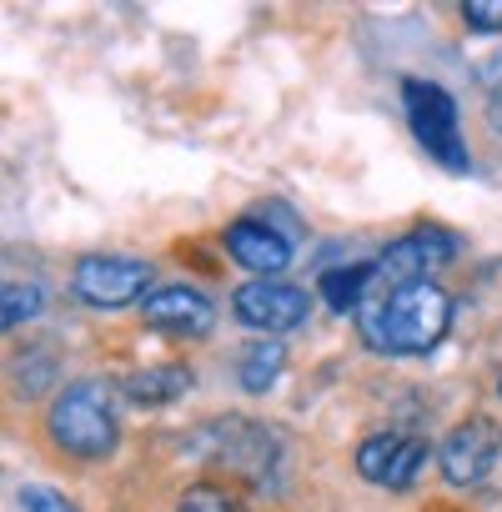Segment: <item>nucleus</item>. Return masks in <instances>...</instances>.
<instances>
[{
    "label": "nucleus",
    "mask_w": 502,
    "mask_h": 512,
    "mask_svg": "<svg viewBox=\"0 0 502 512\" xmlns=\"http://www.w3.org/2000/svg\"><path fill=\"white\" fill-rule=\"evenodd\" d=\"M447 327H452V297L432 282L367 297V307L357 312V332L377 357H422L447 337Z\"/></svg>",
    "instance_id": "obj_1"
},
{
    "label": "nucleus",
    "mask_w": 502,
    "mask_h": 512,
    "mask_svg": "<svg viewBox=\"0 0 502 512\" xmlns=\"http://www.w3.org/2000/svg\"><path fill=\"white\" fill-rule=\"evenodd\" d=\"M46 427H51V442L61 452L86 457V462L111 457L116 432H121L116 427V402H111V392L101 382H71V387H61L56 402H51Z\"/></svg>",
    "instance_id": "obj_2"
},
{
    "label": "nucleus",
    "mask_w": 502,
    "mask_h": 512,
    "mask_svg": "<svg viewBox=\"0 0 502 512\" xmlns=\"http://www.w3.org/2000/svg\"><path fill=\"white\" fill-rule=\"evenodd\" d=\"M402 106H407V126L422 141V151L442 166V171H467V141L457 126V101L432 86V81H402Z\"/></svg>",
    "instance_id": "obj_3"
},
{
    "label": "nucleus",
    "mask_w": 502,
    "mask_h": 512,
    "mask_svg": "<svg viewBox=\"0 0 502 512\" xmlns=\"http://www.w3.org/2000/svg\"><path fill=\"white\" fill-rule=\"evenodd\" d=\"M452 256H457V236H452V231H442V226H417V231H407L402 241H392V246L377 256V262H372V267H377L372 297L427 282V272L447 267Z\"/></svg>",
    "instance_id": "obj_4"
},
{
    "label": "nucleus",
    "mask_w": 502,
    "mask_h": 512,
    "mask_svg": "<svg viewBox=\"0 0 502 512\" xmlns=\"http://www.w3.org/2000/svg\"><path fill=\"white\" fill-rule=\"evenodd\" d=\"M231 312L251 332H292V327L307 322L312 297L292 282H246V287L231 292Z\"/></svg>",
    "instance_id": "obj_5"
},
{
    "label": "nucleus",
    "mask_w": 502,
    "mask_h": 512,
    "mask_svg": "<svg viewBox=\"0 0 502 512\" xmlns=\"http://www.w3.org/2000/svg\"><path fill=\"white\" fill-rule=\"evenodd\" d=\"M146 282H151V267L131 262V256H81L71 272L76 297L91 307H131L146 292Z\"/></svg>",
    "instance_id": "obj_6"
},
{
    "label": "nucleus",
    "mask_w": 502,
    "mask_h": 512,
    "mask_svg": "<svg viewBox=\"0 0 502 512\" xmlns=\"http://www.w3.org/2000/svg\"><path fill=\"white\" fill-rule=\"evenodd\" d=\"M201 452L246 472V477H262L272 467V452H277V437L272 427H257V422H241V417H221L211 427H201Z\"/></svg>",
    "instance_id": "obj_7"
},
{
    "label": "nucleus",
    "mask_w": 502,
    "mask_h": 512,
    "mask_svg": "<svg viewBox=\"0 0 502 512\" xmlns=\"http://www.w3.org/2000/svg\"><path fill=\"white\" fill-rule=\"evenodd\" d=\"M497 452H502V432H497L487 417H467V422H457V427L447 432L437 462H442V477H447L452 487H472V482H482V477L492 472Z\"/></svg>",
    "instance_id": "obj_8"
},
{
    "label": "nucleus",
    "mask_w": 502,
    "mask_h": 512,
    "mask_svg": "<svg viewBox=\"0 0 502 512\" xmlns=\"http://www.w3.org/2000/svg\"><path fill=\"white\" fill-rule=\"evenodd\" d=\"M422 462H427V442L407 437V432H382V437H367L357 447V472L377 487H392V492L412 487Z\"/></svg>",
    "instance_id": "obj_9"
},
{
    "label": "nucleus",
    "mask_w": 502,
    "mask_h": 512,
    "mask_svg": "<svg viewBox=\"0 0 502 512\" xmlns=\"http://www.w3.org/2000/svg\"><path fill=\"white\" fill-rule=\"evenodd\" d=\"M221 241H226V251L236 256L246 272H257V282H277V272H287V262H292L287 231H272L267 221H251V216L231 221Z\"/></svg>",
    "instance_id": "obj_10"
},
{
    "label": "nucleus",
    "mask_w": 502,
    "mask_h": 512,
    "mask_svg": "<svg viewBox=\"0 0 502 512\" xmlns=\"http://www.w3.org/2000/svg\"><path fill=\"white\" fill-rule=\"evenodd\" d=\"M141 317H146L156 332H166V337H206V332L216 327V307H211V297H201L196 287H166V292L146 297Z\"/></svg>",
    "instance_id": "obj_11"
},
{
    "label": "nucleus",
    "mask_w": 502,
    "mask_h": 512,
    "mask_svg": "<svg viewBox=\"0 0 502 512\" xmlns=\"http://www.w3.org/2000/svg\"><path fill=\"white\" fill-rule=\"evenodd\" d=\"M372 287H377V267H367V262L322 272V297H327L332 312H362L367 297H372Z\"/></svg>",
    "instance_id": "obj_12"
},
{
    "label": "nucleus",
    "mask_w": 502,
    "mask_h": 512,
    "mask_svg": "<svg viewBox=\"0 0 502 512\" xmlns=\"http://www.w3.org/2000/svg\"><path fill=\"white\" fill-rule=\"evenodd\" d=\"M186 392H191V372L186 367H146V372L126 377V397L136 407H166V402H176Z\"/></svg>",
    "instance_id": "obj_13"
},
{
    "label": "nucleus",
    "mask_w": 502,
    "mask_h": 512,
    "mask_svg": "<svg viewBox=\"0 0 502 512\" xmlns=\"http://www.w3.org/2000/svg\"><path fill=\"white\" fill-rule=\"evenodd\" d=\"M282 367H287V347L282 342H251L236 357V382H241V392H272Z\"/></svg>",
    "instance_id": "obj_14"
},
{
    "label": "nucleus",
    "mask_w": 502,
    "mask_h": 512,
    "mask_svg": "<svg viewBox=\"0 0 502 512\" xmlns=\"http://www.w3.org/2000/svg\"><path fill=\"white\" fill-rule=\"evenodd\" d=\"M0 307H6V312H0V322H6V327H21L26 317H36L41 312V287H16V282H6V292H0Z\"/></svg>",
    "instance_id": "obj_15"
},
{
    "label": "nucleus",
    "mask_w": 502,
    "mask_h": 512,
    "mask_svg": "<svg viewBox=\"0 0 502 512\" xmlns=\"http://www.w3.org/2000/svg\"><path fill=\"white\" fill-rule=\"evenodd\" d=\"M462 21H467L477 36H497V31H502V0H467Z\"/></svg>",
    "instance_id": "obj_16"
},
{
    "label": "nucleus",
    "mask_w": 502,
    "mask_h": 512,
    "mask_svg": "<svg viewBox=\"0 0 502 512\" xmlns=\"http://www.w3.org/2000/svg\"><path fill=\"white\" fill-rule=\"evenodd\" d=\"M16 502H21V512H76L56 487H36V482H26V487L16 492Z\"/></svg>",
    "instance_id": "obj_17"
},
{
    "label": "nucleus",
    "mask_w": 502,
    "mask_h": 512,
    "mask_svg": "<svg viewBox=\"0 0 502 512\" xmlns=\"http://www.w3.org/2000/svg\"><path fill=\"white\" fill-rule=\"evenodd\" d=\"M181 512H236V507H231V497H226L221 487L196 482V487H186V492H181Z\"/></svg>",
    "instance_id": "obj_18"
}]
</instances>
